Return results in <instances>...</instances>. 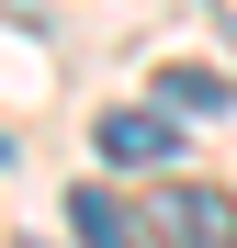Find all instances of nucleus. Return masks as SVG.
I'll list each match as a JSON object with an SVG mask.
<instances>
[{"label": "nucleus", "mask_w": 237, "mask_h": 248, "mask_svg": "<svg viewBox=\"0 0 237 248\" xmlns=\"http://www.w3.org/2000/svg\"><path fill=\"white\" fill-rule=\"evenodd\" d=\"M158 237H170V248H237V203L192 181V192H170V203H158Z\"/></svg>", "instance_id": "nucleus-2"}, {"label": "nucleus", "mask_w": 237, "mask_h": 248, "mask_svg": "<svg viewBox=\"0 0 237 248\" xmlns=\"http://www.w3.org/2000/svg\"><path fill=\"white\" fill-rule=\"evenodd\" d=\"M91 147L113 158V170H158V158L181 147V124H170V102H158V113H102V124H91Z\"/></svg>", "instance_id": "nucleus-1"}, {"label": "nucleus", "mask_w": 237, "mask_h": 248, "mask_svg": "<svg viewBox=\"0 0 237 248\" xmlns=\"http://www.w3.org/2000/svg\"><path fill=\"white\" fill-rule=\"evenodd\" d=\"M158 102H170V113H215V102H226V79H204V68H170V79H158Z\"/></svg>", "instance_id": "nucleus-4"}, {"label": "nucleus", "mask_w": 237, "mask_h": 248, "mask_svg": "<svg viewBox=\"0 0 237 248\" xmlns=\"http://www.w3.org/2000/svg\"><path fill=\"white\" fill-rule=\"evenodd\" d=\"M68 226H79V248H136V226H125V203H113V192H91V181L68 192Z\"/></svg>", "instance_id": "nucleus-3"}, {"label": "nucleus", "mask_w": 237, "mask_h": 248, "mask_svg": "<svg viewBox=\"0 0 237 248\" xmlns=\"http://www.w3.org/2000/svg\"><path fill=\"white\" fill-rule=\"evenodd\" d=\"M0 158H12V147H0Z\"/></svg>", "instance_id": "nucleus-5"}]
</instances>
